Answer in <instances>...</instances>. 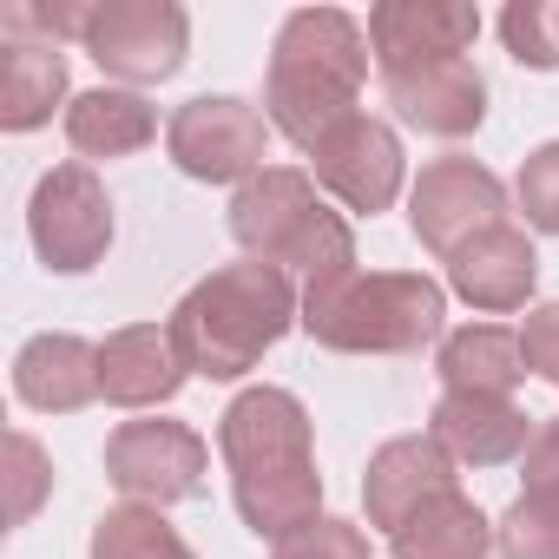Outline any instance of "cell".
Segmentation results:
<instances>
[{"instance_id": "obj_5", "label": "cell", "mask_w": 559, "mask_h": 559, "mask_svg": "<svg viewBox=\"0 0 559 559\" xmlns=\"http://www.w3.org/2000/svg\"><path fill=\"white\" fill-rule=\"evenodd\" d=\"M230 237L257 257V263H276V270H297L304 290L310 284H330V276L356 270V230L343 211H330L317 198V178L297 171V165H263L257 178L237 185L230 198Z\"/></svg>"}, {"instance_id": "obj_4", "label": "cell", "mask_w": 559, "mask_h": 559, "mask_svg": "<svg viewBox=\"0 0 559 559\" xmlns=\"http://www.w3.org/2000/svg\"><path fill=\"white\" fill-rule=\"evenodd\" d=\"M297 323L336 356H421L441 343L448 290L421 270H343L304 290Z\"/></svg>"}, {"instance_id": "obj_27", "label": "cell", "mask_w": 559, "mask_h": 559, "mask_svg": "<svg viewBox=\"0 0 559 559\" xmlns=\"http://www.w3.org/2000/svg\"><path fill=\"white\" fill-rule=\"evenodd\" d=\"M513 198H520V211H526L533 230L559 237V139L539 145V152H526V165L513 178Z\"/></svg>"}, {"instance_id": "obj_24", "label": "cell", "mask_w": 559, "mask_h": 559, "mask_svg": "<svg viewBox=\"0 0 559 559\" xmlns=\"http://www.w3.org/2000/svg\"><path fill=\"white\" fill-rule=\"evenodd\" d=\"M493 546H500V559H559V500L520 493L493 520Z\"/></svg>"}, {"instance_id": "obj_21", "label": "cell", "mask_w": 559, "mask_h": 559, "mask_svg": "<svg viewBox=\"0 0 559 559\" xmlns=\"http://www.w3.org/2000/svg\"><path fill=\"white\" fill-rule=\"evenodd\" d=\"M67 99V53L53 40H27L8 34V73H0V126L8 132H34L53 119V106ZM73 106V99H67Z\"/></svg>"}, {"instance_id": "obj_1", "label": "cell", "mask_w": 559, "mask_h": 559, "mask_svg": "<svg viewBox=\"0 0 559 559\" xmlns=\"http://www.w3.org/2000/svg\"><path fill=\"white\" fill-rule=\"evenodd\" d=\"M217 454L230 467V500L257 539H290L297 526L323 520L310 408L290 389H243L217 415Z\"/></svg>"}, {"instance_id": "obj_23", "label": "cell", "mask_w": 559, "mask_h": 559, "mask_svg": "<svg viewBox=\"0 0 559 559\" xmlns=\"http://www.w3.org/2000/svg\"><path fill=\"white\" fill-rule=\"evenodd\" d=\"M93 559H198L165 507H106L93 526Z\"/></svg>"}, {"instance_id": "obj_14", "label": "cell", "mask_w": 559, "mask_h": 559, "mask_svg": "<svg viewBox=\"0 0 559 559\" xmlns=\"http://www.w3.org/2000/svg\"><path fill=\"white\" fill-rule=\"evenodd\" d=\"M533 284H539V250L520 224H493L480 237H467L454 257H448V290L487 317H507V310H526L533 304Z\"/></svg>"}, {"instance_id": "obj_9", "label": "cell", "mask_w": 559, "mask_h": 559, "mask_svg": "<svg viewBox=\"0 0 559 559\" xmlns=\"http://www.w3.org/2000/svg\"><path fill=\"white\" fill-rule=\"evenodd\" d=\"M204 467L211 448L191 421H126L106 441V480L132 500V507H171L204 493Z\"/></svg>"}, {"instance_id": "obj_6", "label": "cell", "mask_w": 559, "mask_h": 559, "mask_svg": "<svg viewBox=\"0 0 559 559\" xmlns=\"http://www.w3.org/2000/svg\"><path fill=\"white\" fill-rule=\"evenodd\" d=\"M80 47L106 80L126 86H158L185 67L191 53V21L178 0H93Z\"/></svg>"}, {"instance_id": "obj_29", "label": "cell", "mask_w": 559, "mask_h": 559, "mask_svg": "<svg viewBox=\"0 0 559 559\" xmlns=\"http://www.w3.org/2000/svg\"><path fill=\"white\" fill-rule=\"evenodd\" d=\"M520 356H526V376H539V382L559 389V304L526 310V323H520Z\"/></svg>"}, {"instance_id": "obj_11", "label": "cell", "mask_w": 559, "mask_h": 559, "mask_svg": "<svg viewBox=\"0 0 559 559\" xmlns=\"http://www.w3.org/2000/svg\"><path fill=\"white\" fill-rule=\"evenodd\" d=\"M310 165H317V185L330 198H343L349 211H362V217L389 211L402 198V178H408V158H402L395 126L389 119H369V112H356L349 126H336L310 152Z\"/></svg>"}, {"instance_id": "obj_30", "label": "cell", "mask_w": 559, "mask_h": 559, "mask_svg": "<svg viewBox=\"0 0 559 559\" xmlns=\"http://www.w3.org/2000/svg\"><path fill=\"white\" fill-rule=\"evenodd\" d=\"M520 474H526V493L559 500V415L533 428V441H526V454H520Z\"/></svg>"}, {"instance_id": "obj_25", "label": "cell", "mask_w": 559, "mask_h": 559, "mask_svg": "<svg viewBox=\"0 0 559 559\" xmlns=\"http://www.w3.org/2000/svg\"><path fill=\"white\" fill-rule=\"evenodd\" d=\"M500 40L520 67L552 73L559 67V0H513L500 14Z\"/></svg>"}, {"instance_id": "obj_2", "label": "cell", "mask_w": 559, "mask_h": 559, "mask_svg": "<svg viewBox=\"0 0 559 559\" xmlns=\"http://www.w3.org/2000/svg\"><path fill=\"white\" fill-rule=\"evenodd\" d=\"M362 80H369V27L343 8H297L270 47L263 119L290 145L317 152L336 126L356 119Z\"/></svg>"}, {"instance_id": "obj_18", "label": "cell", "mask_w": 559, "mask_h": 559, "mask_svg": "<svg viewBox=\"0 0 559 559\" xmlns=\"http://www.w3.org/2000/svg\"><path fill=\"white\" fill-rule=\"evenodd\" d=\"M14 395L40 415H73V408L99 402V343L67 336V330L27 336L14 356Z\"/></svg>"}, {"instance_id": "obj_17", "label": "cell", "mask_w": 559, "mask_h": 559, "mask_svg": "<svg viewBox=\"0 0 559 559\" xmlns=\"http://www.w3.org/2000/svg\"><path fill=\"white\" fill-rule=\"evenodd\" d=\"M428 435L454 454V467H507L533 441V415L513 395H441Z\"/></svg>"}, {"instance_id": "obj_28", "label": "cell", "mask_w": 559, "mask_h": 559, "mask_svg": "<svg viewBox=\"0 0 559 559\" xmlns=\"http://www.w3.org/2000/svg\"><path fill=\"white\" fill-rule=\"evenodd\" d=\"M270 559H369V533L356 526V520H310V526H297L290 539H276V552Z\"/></svg>"}, {"instance_id": "obj_20", "label": "cell", "mask_w": 559, "mask_h": 559, "mask_svg": "<svg viewBox=\"0 0 559 559\" xmlns=\"http://www.w3.org/2000/svg\"><path fill=\"white\" fill-rule=\"evenodd\" d=\"M158 139V112L126 86H93L67 106V145L80 158H132Z\"/></svg>"}, {"instance_id": "obj_3", "label": "cell", "mask_w": 559, "mask_h": 559, "mask_svg": "<svg viewBox=\"0 0 559 559\" xmlns=\"http://www.w3.org/2000/svg\"><path fill=\"white\" fill-rule=\"evenodd\" d=\"M297 317H304V297H297L290 276L276 263L243 257V263L211 270L204 284H191L165 330H171V343H178L191 376L237 382V376H250L276 343L290 336Z\"/></svg>"}, {"instance_id": "obj_19", "label": "cell", "mask_w": 559, "mask_h": 559, "mask_svg": "<svg viewBox=\"0 0 559 559\" xmlns=\"http://www.w3.org/2000/svg\"><path fill=\"white\" fill-rule=\"evenodd\" d=\"M435 376H441V395H513V382L526 376L520 330H500V323L448 330L435 349Z\"/></svg>"}, {"instance_id": "obj_12", "label": "cell", "mask_w": 559, "mask_h": 559, "mask_svg": "<svg viewBox=\"0 0 559 559\" xmlns=\"http://www.w3.org/2000/svg\"><path fill=\"white\" fill-rule=\"evenodd\" d=\"M474 40H480V14L461 8V0H382L369 14V53L382 80L435 60H467Z\"/></svg>"}, {"instance_id": "obj_8", "label": "cell", "mask_w": 559, "mask_h": 559, "mask_svg": "<svg viewBox=\"0 0 559 559\" xmlns=\"http://www.w3.org/2000/svg\"><path fill=\"white\" fill-rule=\"evenodd\" d=\"M27 237H34V250H40L47 270L86 276L112 250V198H106V185L86 165L40 171L34 198H27Z\"/></svg>"}, {"instance_id": "obj_22", "label": "cell", "mask_w": 559, "mask_h": 559, "mask_svg": "<svg viewBox=\"0 0 559 559\" xmlns=\"http://www.w3.org/2000/svg\"><path fill=\"white\" fill-rule=\"evenodd\" d=\"M389 552L395 559H487L493 552V520L454 487V493H435L408 526H395Z\"/></svg>"}, {"instance_id": "obj_13", "label": "cell", "mask_w": 559, "mask_h": 559, "mask_svg": "<svg viewBox=\"0 0 559 559\" xmlns=\"http://www.w3.org/2000/svg\"><path fill=\"white\" fill-rule=\"evenodd\" d=\"M435 493H454V454L435 441V435H395L369 454V474H362V507H369V526L395 533L408 526Z\"/></svg>"}, {"instance_id": "obj_26", "label": "cell", "mask_w": 559, "mask_h": 559, "mask_svg": "<svg viewBox=\"0 0 559 559\" xmlns=\"http://www.w3.org/2000/svg\"><path fill=\"white\" fill-rule=\"evenodd\" d=\"M47 493H53V461H47V448H40L27 428H14V435H8V520L27 526Z\"/></svg>"}, {"instance_id": "obj_7", "label": "cell", "mask_w": 559, "mask_h": 559, "mask_svg": "<svg viewBox=\"0 0 559 559\" xmlns=\"http://www.w3.org/2000/svg\"><path fill=\"white\" fill-rule=\"evenodd\" d=\"M263 145H270V126L250 99H230V93H198L171 112L165 126V152L185 178L198 185H243L263 171Z\"/></svg>"}, {"instance_id": "obj_16", "label": "cell", "mask_w": 559, "mask_h": 559, "mask_svg": "<svg viewBox=\"0 0 559 559\" xmlns=\"http://www.w3.org/2000/svg\"><path fill=\"white\" fill-rule=\"evenodd\" d=\"M185 356L171 343V330L158 323H126L99 343V395L112 408H165L185 389Z\"/></svg>"}, {"instance_id": "obj_15", "label": "cell", "mask_w": 559, "mask_h": 559, "mask_svg": "<svg viewBox=\"0 0 559 559\" xmlns=\"http://www.w3.org/2000/svg\"><path fill=\"white\" fill-rule=\"evenodd\" d=\"M382 93H389L395 119L428 132V139H467L487 119V80L474 60H435L415 73H389Z\"/></svg>"}, {"instance_id": "obj_10", "label": "cell", "mask_w": 559, "mask_h": 559, "mask_svg": "<svg viewBox=\"0 0 559 559\" xmlns=\"http://www.w3.org/2000/svg\"><path fill=\"white\" fill-rule=\"evenodd\" d=\"M408 224H415L421 250L454 257L467 237L507 224V185L480 158H435V165H421V178L408 191Z\"/></svg>"}]
</instances>
